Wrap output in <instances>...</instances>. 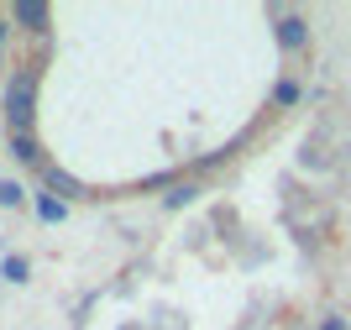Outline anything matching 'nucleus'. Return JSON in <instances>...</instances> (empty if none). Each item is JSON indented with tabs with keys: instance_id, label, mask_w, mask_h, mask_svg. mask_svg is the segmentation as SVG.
Returning a JSON list of instances; mask_svg holds the SVG:
<instances>
[{
	"instance_id": "nucleus-1",
	"label": "nucleus",
	"mask_w": 351,
	"mask_h": 330,
	"mask_svg": "<svg viewBox=\"0 0 351 330\" xmlns=\"http://www.w3.org/2000/svg\"><path fill=\"white\" fill-rule=\"evenodd\" d=\"M37 89H43V58L16 63L11 84H5V121H11V131H32V121H37Z\"/></svg>"
},
{
	"instance_id": "nucleus-2",
	"label": "nucleus",
	"mask_w": 351,
	"mask_h": 330,
	"mask_svg": "<svg viewBox=\"0 0 351 330\" xmlns=\"http://www.w3.org/2000/svg\"><path fill=\"white\" fill-rule=\"evenodd\" d=\"M273 16H278V47L283 53H304L309 47V21L293 16V11H278V5H273Z\"/></svg>"
},
{
	"instance_id": "nucleus-3",
	"label": "nucleus",
	"mask_w": 351,
	"mask_h": 330,
	"mask_svg": "<svg viewBox=\"0 0 351 330\" xmlns=\"http://www.w3.org/2000/svg\"><path fill=\"white\" fill-rule=\"evenodd\" d=\"M11 21H16V27H27V32H47V27H53V5H47V0H16Z\"/></svg>"
},
{
	"instance_id": "nucleus-4",
	"label": "nucleus",
	"mask_w": 351,
	"mask_h": 330,
	"mask_svg": "<svg viewBox=\"0 0 351 330\" xmlns=\"http://www.w3.org/2000/svg\"><path fill=\"white\" fill-rule=\"evenodd\" d=\"M11 158H16V163H43L37 131H11Z\"/></svg>"
},
{
	"instance_id": "nucleus-5",
	"label": "nucleus",
	"mask_w": 351,
	"mask_h": 330,
	"mask_svg": "<svg viewBox=\"0 0 351 330\" xmlns=\"http://www.w3.org/2000/svg\"><path fill=\"white\" fill-rule=\"evenodd\" d=\"M43 173H47V189L63 194V200H79V194H84V184H79L73 173H63V168H43Z\"/></svg>"
},
{
	"instance_id": "nucleus-6",
	"label": "nucleus",
	"mask_w": 351,
	"mask_h": 330,
	"mask_svg": "<svg viewBox=\"0 0 351 330\" xmlns=\"http://www.w3.org/2000/svg\"><path fill=\"white\" fill-rule=\"evenodd\" d=\"M63 215H69V200H58V194H37V220L58 226Z\"/></svg>"
},
{
	"instance_id": "nucleus-7",
	"label": "nucleus",
	"mask_w": 351,
	"mask_h": 330,
	"mask_svg": "<svg viewBox=\"0 0 351 330\" xmlns=\"http://www.w3.org/2000/svg\"><path fill=\"white\" fill-rule=\"evenodd\" d=\"M27 273H32L27 257H5L0 262V278H5V283H27Z\"/></svg>"
},
{
	"instance_id": "nucleus-8",
	"label": "nucleus",
	"mask_w": 351,
	"mask_h": 330,
	"mask_svg": "<svg viewBox=\"0 0 351 330\" xmlns=\"http://www.w3.org/2000/svg\"><path fill=\"white\" fill-rule=\"evenodd\" d=\"M273 105H283V110L299 105V84H293V79H278V84H273Z\"/></svg>"
},
{
	"instance_id": "nucleus-9",
	"label": "nucleus",
	"mask_w": 351,
	"mask_h": 330,
	"mask_svg": "<svg viewBox=\"0 0 351 330\" xmlns=\"http://www.w3.org/2000/svg\"><path fill=\"white\" fill-rule=\"evenodd\" d=\"M21 200H27V189H21V184H11V178H0V210H16Z\"/></svg>"
},
{
	"instance_id": "nucleus-10",
	"label": "nucleus",
	"mask_w": 351,
	"mask_h": 330,
	"mask_svg": "<svg viewBox=\"0 0 351 330\" xmlns=\"http://www.w3.org/2000/svg\"><path fill=\"white\" fill-rule=\"evenodd\" d=\"M194 194H199L194 184H173V194H168V210H178V204H189Z\"/></svg>"
},
{
	"instance_id": "nucleus-11",
	"label": "nucleus",
	"mask_w": 351,
	"mask_h": 330,
	"mask_svg": "<svg viewBox=\"0 0 351 330\" xmlns=\"http://www.w3.org/2000/svg\"><path fill=\"white\" fill-rule=\"evenodd\" d=\"M320 330H346V320H341V315H325V320H320Z\"/></svg>"
},
{
	"instance_id": "nucleus-12",
	"label": "nucleus",
	"mask_w": 351,
	"mask_h": 330,
	"mask_svg": "<svg viewBox=\"0 0 351 330\" xmlns=\"http://www.w3.org/2000/svg\"><path fill=\"white\" fill-rule=\"evenodd\" d=\"M5 32H11V27H5V16H0V37H5Z\"/></svg>"
}]
</instances>
